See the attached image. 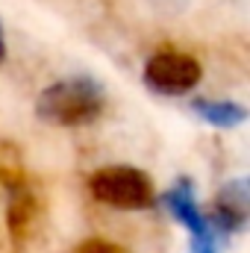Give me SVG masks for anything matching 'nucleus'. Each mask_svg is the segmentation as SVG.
Here are the masks:
<instances>
[{
  "instance_id": "obj_8",
  "label": "nucleus",
  "mask_w": 250,
  "mask_h": 253,
  "mask_svg": "<svg viewBox=\"0 0 250 253\" xmlns=\"http://www.w3.org/2000/svg\"><path fill=\"white\" fill-rule=\"evenodd\" d=\"M74 253H126V251L121 245L109 242V239H85L74 248Z\"/></svg>"
},
{
  "instance_id": "obj_1",
  "label": "nucleus",
  "mask_w": 250,
  "mask_h": 253,
  "mask_svg": "<svg viewBox=\"0 0 250 253\" xmlns=\"http://www.w3.org/2000/svg\"><path fill=\"white\" fill-rule=\"evenodd\" d=\"M103 109H106V94H103L100 83L91 77L56 80L36 100V115L56 126L91 124L103 115Z\"/></svg>"
},
{
  "instance_id": "obj_9",
  "label": "nucleus",
  "mask_w": 250,
  "mask_h": 253,
  "mask_svg": "<svg viewBox=\"0 0 250 253\" xmlns=\"http://www.w3.org/2000/svg\"><path fill=\"white\" fill-rule=\"evenodd\" d=\"M6 59V36H3V27H0V62Z\"/></svg>"
},
{
  "instance_id": "obj_4",
  "label": "nucleus",
  "mask_w": 250,
  "mask_h": 253,
  "mask_svg": "<svg viewBox=\"0 0 250 253\" xmlns=\"http://www.w3.org/2000/svg\"><path fill=\"white\" fill-rule=\"evenodd\" d=\"M248 209H250V194L245 180H233L218 191L215 203H212V221L209 227H215L218 233H239L248 224Z\"/></svg>"
},
{
  "instance_id": "obj_3",
  "label": "nucleus",
  "mask_w": 250,
  "mask_h": 253,
  "mask_svg": "<svg viewBox=\"0 0 250 253\" xmlns=\"http://www.w3.org/2000/svg\"><path fill=\"white\" fill-rule=\"evenodd\" d=\"M203 77V68L194 56L180 50H162L153 53L144 65V85L156 94H186L191 91Z\"/></svg>"
},
{
  "instance_id": "obj_2",
  "label": "nucleus",
  "mask_w": 250,
  "mask_h": 253,
  "mask_svg": "<svg viewBox=\"0 0 250 253\" xmlns=\"http://www.w3.org/2000/svg\"><path fill=\"white\" fill-rule=\"evenodd\" d=\"M88 191L94 200H100L112 209H124V212L150 209L156 203V191H153L150 177L129 165H106V168L94 171L88 177Z\"/></svg>"
},
{
  "instance_id": "obj_7",
  "label": "nucleus",
  "mask_w": 250,
  "mask_h": 253,
  "mask_svg": "<svg viewBox=\"0 0 250 253\" xmlns=\"http://www.w3.org/2000/svg\"><path fill=\"white\" fill-rule=\"evenodd\" d=\"M33 218V197L27 191H18L12 197V209H9V224H12V233H24V227L30 224Z\"/></svg>"
},
{
  "instance_id": "obj_6",
  "label": "nucleus",
  "mask_w": 250,
  "mask_h": 253,
  "mask_svg": "<svg viewBox=\"0 0 250 253\" xmlns=\"http://www.w3.org/2000/svg\"><path fill=\"white\" fill-rule=\"evenodd\" d=\"M191 109L203 121L221 126V129H233V126L245 124V118H248V109L242 103H233V100H206V97H197L191 103Z\"/></svg>"
},
{
  "instance_id": "obj_5",
  "label": "nucleus",
  "mask_w": 250,
  "mask_h": 253,
  "mask_svg": "<svg viewBox=\"0 0 250 253\" xmlns=\"http://www.w3.org/2000/svg\"><path fill=\"white\" fill-rule=\"evenodd\" d=\"M162 203L168 206V212L191 233V242H200V239L215 236L212 227H209V221H206V215L200 212V206L194 200V189H191L188 180H180L171 191H165L162 194Z\"/></svg>"
}]
</instances>
